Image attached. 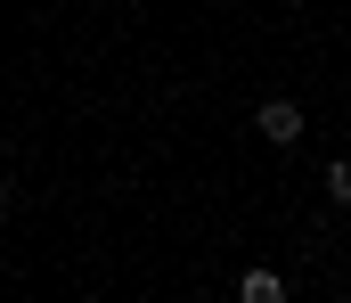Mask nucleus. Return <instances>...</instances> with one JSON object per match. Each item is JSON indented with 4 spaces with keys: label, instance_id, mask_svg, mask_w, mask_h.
I'll return each instance as SVG.
<instances>
[{
    "label": "nucleus",
    "instance_id": "f257e3e1",
    "mask_svg": "<svg viewBox=\"0 0 351 303\" xmlns=\"http://www.w3.org/2000/svg\"><path fill=\"white\" fill-rule=\"evenodd\" d=\"M262 139H278V148H294V139H302V106L269 99V106H262Z\"/></svg>",
    "mask_w": 351,
    "mask_h": 303
},
{
    "label": "nucleus",
    "instance_id": "7ed1b4c3",
    "mask_svg": "<svg viewBox=\"0 0 351 303\" xmlns=\"http://www.w3.org/2000/svg\"><path fill=\"white\" fill-rule=\"evenodd\" d=\"M327 197H335V205H351V156L335 164V172H327Z\"/></svg>",
    "mask_w": 351,
    "mask_h": 303
},
{
    "label": "nucleus",
    "instance_id": "f03ea898",
    "mask_svg": "<svg viewBox=\"0 0 351 303\" xmlns=\"http://www.w3.org/2000/svg\"><path fill=\"white\" fill-rule=\"evenodd\" d=\"M278 295H286L278 271H245V303H278Z\"/></svg>",
    "mask_w": 351,
    "mask_h": 303
},
{
    "label": "nucleus",
    "instance_id": "20e7f679",
    "mask_svg": "<svg viewBox=\"0 0 351 303\" xmlns=\"http://www.w3.org/2000/svg\"><path fill=\"white\" fill-rule=\"evenodd\" d=\"M0 197H8V189H0Z\"/></svg>",
    "mask_w": 351,
    "mask_h": 303
}]
</instances>
